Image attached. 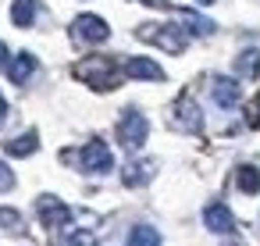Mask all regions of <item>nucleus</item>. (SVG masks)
I'll list each match as a JSON object with an SVG mask.
<instances>
[{
  "label": "nucleus",
  "instance_id": "23",
  "mask_svg": "<svg viewBox=\"0 0 260 246\" xmlns=\"http://www.w3.org/2000/svg\"><path fill=\"white\" fill-rule=\"evenodd\" d=\"M143 4H150V8H168V0H143Z\"/></svg>",
  "mask_w": 260,
  "mask_h": 246
},
{
  "label": "nucleus",
  "instance_id": "19",
  "mask_svg": "<svg viewBox=\"0 0 260 246\" xmlns=\"http://www.w3.org/2000/svg\"><path fill=\"white\" fill-rule=\"evenodd\" d=\"M0 225H4V228H11V232H22V218H18V210L0 207Z\"/></svg>",
  "mask_w": 260,
  "mask_h": 246
},
{
  "label": "nucleus",
  "instance_id": "17",
  "mask_svg": "<svg viewBox=\"0 0 260 246\" xmlns=\"http://www.w3.org/2000/svg\"><path fill=\"white\" fill-rule=\"evenodd\" d=\"M128 242H132V246H160V232L150 228V225H136V228L128 232Z\"/></svg>",
  "mask_w": 260,
  "mask_h": 246
},
{
  "label": "nucleus",
  "instance_id": "2",
  "mask_svg": "<svg viewBox=\"0 0 260 246\" xmlns=\"http://www.w3.org/2000/svg\"><path fill=\"white\" fill-rule=\"evenodd\" d=\"M146 132H150V125H146L143 111L125 107V111H121V118H118V143L132 153V150H139V146L146 143Z\"/></svg>",
  "mask_w": 260,
  "mask_h": 246
},
{
  "label": "nucleus",
  "instance_id": "1",
  "mask_svg": "<svg viewBox=\"0 0 260 246\" xmlns=\"http://www.w3.org/2000/svg\"><path fill=\"white\" fill-rule=\"evenodd\" d=\"M75 75L86 86H93V89H118L121 86V75H118L114 61H107V57H86V61H79Z\"/></svg>",
  "mask_w": 260,
  "mask_h": 246
},
{
  "label": "nucleus",
  "instance_id": "10",
  "mask_svg": "<svg viewBox=\"0 0 260 246\" xmlns=\"http://www.w3.org/2000/svg\"><path fill=\"white\" fill-rule=\"evenodd\" d=\"M36 68H40V65H36L32 54H18L15 61H8V72H11V82H15V86H25V82L36 75Z\"/></svg>",
  "mask_w": 260,
  "mask_h": 246
},
{
  "label": "nucleus",
  "instance_id": "7",
  "mask_svg": "<svg viewBox=\"0 0 260 246\" xmlns=\"http://www.w3.org/2000/svg\"><path fill=\"white\" fill-rule=\"evenodd\" d=\"M210 93H214L217 107H224V111L239 107V100H242V89H239V82H235V79H228V75H217V79H214V86H210Z\"/></svg>",
  "mask_w": 260,
  "mask_h": 246
},
{
  "label": "nucleus",
  "instance_id": "13",
  "mask_svg": "<svg viewBox=\"0 0 260 246\" xmlns=\"http://www.w3.org/2000/svg\"><path fill=\"white\" fill-rule=\"evenodd\" d=\"M175 111H178V121H182L189 132H203V114H200V107H196L192 97H182Z\"/></svg>",
  "mask_w": 260,
  "mask_h": 246
},
{
  "label": "nucleus",
  "instance_id": "21",
  "mask_svg": "<svg viewBox=\"0 0 260 246\" xmlns=\"http://www.w3.org/2000/svg\"><path fill=\"white\" fill-rule=\"evenodd\" d=\"M0 68H8V47L0 43Z\"/></svg>",
  "mask_w": 260,
  "mask_h": 246
},
{
  "label": "nucleus",
  "instance_id": "22",
  "mask_svg": "<svg viewBox=\"0 0 260 246\" xmlns=\"http://www.w3.org/2000/svg\"><path fill=\"white\" fill-rule=\"evenodd\" d=\"M4 114H8V100H4V93H0V121H4Z\"/></svg>",
  "mask_w": 260,
  "mask_h": 246
},
{
  "label": "nucleus",
  "instance_id": "3",
  "mask_svg": "<svg viewBox=\"0 0 260 246\" xmlns=\"http://www.w3.org/2000/svg\"><path fill=\"white\" fill-rule=\"evenodd\" d=\"M79 168L89 171V175H107L114 168V157H111V146L104 139H89L82 150H79Z\"/></svg>",
  "mask_w": 260,
  "mask_h": 246
},
{
  "label": "nucleus",
  "instance_id": "24",
  "mask_svg": "<svg viewBox=\"0 0 260 246\" xmlns=\"http://www.w3.org/2000/svg\"><path fill=\"white\" fill-rule=\"evenodd\" d=\"M253 107H256V118H253V121H260V93H256V100H253Z\"/></svg>",
  "mask_w": 260,
  "mask_h": 246
},
{
  "label": "nucleus",
  "instance_id": "6",
  "mask_svg": "<svg viewBox=\"0 0 260 246\" xmlns=\"http://www.w3.org/2000/svg\"><path fill=\"white\" fill-rule=\"evenodd\" d=\"M203 225L214 232V235H235V218H232V210L224 207V203H210L207 210H203Z\"/></svg>",
  "mask_w": 260,
  "mask_h": 246
},
{
  "label": "nucleus",
  "instance_id": "18",
  "mask_svg": "<svg viewBox=\"0 0 260 246\" xmlns=\"http://www.w3.org/2000/svg\"><path fill=\"white\" fill-rule=\"evenodd\" d=\"M189 33H196V36H210L214 33V22L210 18H203V15H185V22H182Z\"/></svg>",
  "mask_w": 260,
  "mask_h": 246
},
{
  "label": "nucleus",
  "instance_id": "15",
  "mask_svg": "<svg viewBox=\"0 0 260 246\" xmlns=\"http://www.w3.org/2000/svg\"><path fill=\"white\" fill-rule=\"evenodd\" d=\"M36 146H40V136H36V132H25L22 139H11L4 150H8L11 157H29V153H36Z\"/></svg>",
  "mask_w": 260,
  "mask_h": 246
},
{
  "label": "nucleus",
  "instance_id": "16",
  "mask_svg": "<svg viewBox=\"0 0 260 246\" xmlns=\"http://www.w3.org/2000/svg\"><path fill=\"white\" fill-rule=\"evenodd\" d=\"M235 72L239 75H246V79H253L256 72H260V54L249 47V50H242L239 57H235Z\"/></svg>",
  "mask_w": 260,
  "mask_h": 246
},
{
  "label": "nucleus",
  "instance_id": "20",
  "mask_svg": "<svg viewBox=\"0 0 260 246\" xmlns=\"http://www.w3.org/2000/svg\"><path fill=\"white\" fill-rule=\"evenodd\" d=\"M15 189V171L8 168V161H0V193H11Z\"/></svg>",
  "mask_w": 260,
  "mask_h": 246
},
{
  "label": "nucleus",
  "instance_id": "11",
  "mask_svg": "<svg viewBox=\"0 0 260 246\" xmlns=\"http://www.w3.org/2000/svg\"><path fill=\"white\" fill-rule=\"evenodd\" d=\"M153 171H157V164H153L150 157H143V161H128V164H125V171H121V178H125V186H132V189H136V186H143Z\"/></svg>",
  "mask_w": 260,
  "mask_h": 246
},
{
  "label": "nucleus",
  "instance_id": "14",
  "mask_svg": "<svg viewBox=\"0 0 260 246\" xmlns=\"http://www.w3.org/2000/svg\"><path fill=\"white\" fill-rule=\"evenodd\" d=\"M36 15H40V4H36V0H15V4H11V22H15L18 29H29V25L36 22Z\"/></svg>",
  "mask_w": 260,
  "mask_h": 246
},
{
  "label": "nucleus",
  "instance_id": "8",
  "mask_svg": "<svg viewBox=\"0 0 260 246\" xmlns=\"http://www.w3.org/2000/svg\"><path fill=\"white\" fill-rule=\"evenodd\" d=\"M235 186L246 196H256L260 193V157H253V161H246V164L235 168Z\"/></svg>",
  "mask_w": 260,
  "mask_h": 246
},
{
  "label": "nucleus",
  "instance_id": "12",
  "mask_svg": "<svg viewBox=\"0 0 260 246\" xmlns=\"http://www.w3.org/2000/svg\"><path fill=\"white\" fill-rule=\"evenodd\" d=\"M157 43L168 50V54H182L189 43H185V33H182V25H160L157 29Z\"/></svg>",
  "mask_w": 260,
  "mask_h": 246
},
{
  "label": "nucleus",
  "instance_id": "4",
  "mask_svg": "<svg viewBox=\"0 0 260 246\" xmlns=\"http://www.w3.org/2000/svg\"><path fill=\"white\" fill-rule=\"evenodd\" d=\"M36 214H40V225L50 228V232H57V228H64V225L72 221V210H68L54 193H47V196L36 200Z\"/></svg>",
  "mask_w": 260,
  "mask_h": 246
},
{
  "label": "nucleus",
  "instance_id": "25",
  "mask_svg": "<svg viewBox=\"0 0 260 246\" xmlns=\"http://www.w3.org/2000/svg\"><path fill=\"white\" fill-rule=\"evenodd\" d=\"M196 4H214V0H196Z\"/></svg>",
  "mask_w": 260,
  "mask_h": 246
},
{
  "label": "nucleus",
  "instance_id": "5",
  "mask_svg": "<svg viewBox=\"0 0 260 246\" xmlns=\"http://www.w3.org/2000/svg\"><path fill=\"white\" fill-rule=\"evenodd\" d=\"M72 36L82 40V43H104L111 36V25L100 18V15H79L75 25H72Z\"/></svg>",
  "mask_w": 260,
  "mask_h": 246
},
{
  "label": "nucleus",
  "instance_id": "9",
  "mask_svg": "<svg viewBox=\"0 0 260 246\" xmlns=\"http://www.w3.org/2000/svg\"><path fill=\"white\" fill-rule=\"evenodd\" d=\"M125 72H128L132 79H143V82H160V79H164V68H160L157 61H150V57H132Z\"/></svg>",
  "mask_w": 260,
  "mask_h": 246
}]
</instances>
